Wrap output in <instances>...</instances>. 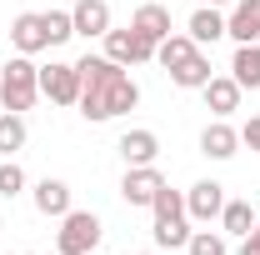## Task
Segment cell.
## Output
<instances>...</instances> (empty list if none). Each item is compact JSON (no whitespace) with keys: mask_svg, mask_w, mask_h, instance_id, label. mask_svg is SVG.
I'll use <instances>...</instances> for the list:
<instances>
[{"mask_svg":"<svg viewBox=\"0 0 260 255\" xmlns=\"http://www.w3.org/2000/svg\"><path fill=\"white\" fill-rule=\"evenodd\" d=\"M80 70V115L85 120H115V115H125L140 105V85L125 75V65H115L110 55H85V60H75Z\"/></svg>","mask_w":260,"mask_h":255,"instance_id":"cell-1","label":"cell"},{"mask_svg":"<svg viewBox=\"0 0 260 255\" xmlns=\"http://www.w3.org/2000/svg\"><path fill=\"white\" fill-rule=\"evenodd\" d=\"M35 100H40V65L30 55H15L10 65H0V105L20 115Z\"/></svg>","mask_w":260,"mask_h":255,"instance_id":"cell-2","label":"cell"},{"mask_svg":"<svg viewBox=\"0 0 260 255\" xmlns=\"http://www.w3.org/2000/svg\"><path fill=\"white\" fill-rule=\"evenodd\" d=\"M100 215L95 210H65L60 215V235H55V250L60 255H90L100 245Z\"/></svg>","mask_w":260,"mask_h":255,"instance_id":"cell-3","label":"cell"},{"mask_svg":"<svg viewBox=\"0 0 260 255\" xmlns=\"http://www.w3.org/2000/svg\"><path fill=\"white\" fill-rule=\"evenodd\" d=\"M100 40H105V55H110L115 65H145V60H155V40H145L135 25H130V30H115V25H110Z\"/></svg>","mask_w":260,"mask_h":255,"instance_id":"cell-4","label":"cell"},{"mask_svg":"<svg viewBox=\"0 0 260 255\" xmlns=\"http://www.w3.org/2000/svg\"><path fill=\"white\" fill-rule=\"evenodd\" d=\"M40 95H50L55 105H75L80 100V70L70 60H50L40 70Z\"/></svg>","mask_w":260,"mask_h":255,"instance_id":"cell-5","label":"cell"},{"mask_svg":"<svg viewBox=\"0 0 260 255\" xmlns=\"http://www.w3.org/2000/svg\"><path fill=\"white\" fill-rule=\"evenodd\" d=\"M220 210H225V185L220 180H195L190 190H185V215L190 220H220Z\"/></svg>","mask_w":260,"mask_h":255,"instance_id":"cell-6","label":"cell"},{"mask_svg":"<svg viewBox=\"0 0 260 255\" xmlns=\"http://www.w3.org/2000/svg\"><path fill=\"white\" fill-rule=\"evenodd\" d=\"M160 185H165V175L155 165H130L125 180H120V200H125L130 210H135V205H150V200L160 195Z\"/></svg>","mask_w":260,"mask_h":255,"instance_id":"cell-7","label":"cell"},{"mask_svg":"<svg viewBox=\"0 0 260 255\" xmlns=\"http://www.w3.org/2000/svg\"><path fill=\"white\" fill-rule=\"evenodd\" d=\"M10 45H15V55H40V50H50V40H45V20L25 10V15H15L10 20Z\"/></svg>","mask_w":260,"mask_h":255,"instance_id":"cell-8","label":"cell"},{"mask_svg":"<svg viewBox=\"0 0 260 255\" xmlns=\"http://www.w3.org/2000/svg\"><path fill=\"white\" fill-rule=\"evenodd\" d=\"M225 35L235 45H255L260 40V0H235V10L225 15Z\"/></svg>","mask_w":260,"mask_h":255,"instance_id":"cell-9","label":"cell"},{"mask_svg":"<svg viewBox=\"0 0 260 255\" xmlns=\"http://www.w3.org/2000/svg\"><path fill=\"white\" fill-rule=\"evenodd\" d=\"M115 150H120L125 165H155V155H160V135H155V130H125V135L115 140Z\"/></svg>","mask_w":260,"mask_h":255,"instance_id":"cell-10","label":"cell"},{"mask_svg":"<svg viewBox=\"0 0 260 255\" xmlns=\"http://www.w3.org/2000/svg\"><path fill=\"white\" fill-rule=\"evenodd\" d=\"M70 20H75V35L100 40V35L110 30V5H105V0H75V5H70Z\"/></svg>","mask_w":260,"mask_h":255,"instance_id":"cell-11","label":"cell"},{"mask_svg":"<svg viewBox=\"0 0 260 255\" xmlns=\"http://www.w3.org/2000/svg\"><path fill=\"white\" fill-rule=\"evenodd\" d=\"M240 150V130L225 125V120H210V125L200 130V155H210V160H230Z\"/></svg>","mask_w":260,"mask_h":255,"instance_id":"cell-12","label":"cell"},{"mask_svg":"<svg viewBox=\"0 0 260 255\" xmlns=\"http://www.w3.org/2000/svg\"><path fill=\"white\" fill-rule=\"evenodd\" d=\"M200 90H205V105H210V110H215L220 120H225L230 110H240V95H245V90L235 85V75H210V80H205Z\"/></svg>","mask_w":260,"mask_h":255,"instance_id":"cell-13","label":"cell"},{"mask_svg":"<svg viewBox=\"0 0 260 255\" xmlns=\"http://www.w3.org/2000/svg\"><path fill=\"white\" fill-rule=\"evenodd\" d=\"M185 35H190L195 45L205 50V45H215V40L225 35V15H220L215 5H195V15H190V30H185Z\"/></svg>","mask_w":260,"mask_h":255,"instance_id":"cell-14","label":"cell"},{"mask_svg":"<svg viewBox=\"0 0 260 255\" xmlns=\"http://www.w3.org/2000/svg\"><path fill=\"white\" fill-rule=\"evenodd\" d=\"M230 75H235L240 90H260V40H255V45H235Z\"/></svg>","mask_w":260,"mask_h":255,"instance_id":"cell-15","label":"cell"},{"mask_svg":"<svg viewBox=\"0 0 260 255\" xmlns=\"http://www.w3.org/2000/svg\"><path fill=\"white\" fill-rule=\"evenodd\" d=\"M130 25H135V30L145 35V40H155V45H160L165 35H170V10H165V5H155V0H150V5H140V10L130 15Z\"/></svg>","mask_w":260,"mask_h":255,"instance_id":"cell-16","label":"cell"},{"mask_svg":"<svg viewBox=\"0 0 260 255\" xmlns=\"http://www.w3.org/2000/svg\"><path fill=\"white\" fill-rule=\"evenodd\" d=\"M35 210H40V215H55V220H60L65 210H70V185L45 175V180L35 185Z\"/></svg>","mask_w":260,"mask_h":255,"instance_id":"cell-17","label":"cell"},{"mask_svg":"<svg viewBox=\"0 0 260 255\" xmlns=\"http://www.w3.org/2000/svg\"><path fill=\"white\" fill-rule=\"evenodd\" d=\"M170 80H175L180 90H200V85L210 80V55H205V50H195L185 65H175V70H170Z\"/></svg>","mask_w":260,"mask_h":255,"instance_id":"cell-18","label":"cell"},{"mask_svg":"<svg viewBox=\"0 0 260 255\" xmlns=\"http://www.w3.org/2000/svg\"><path fill=\"white\" fill-rule=\"evenodd\" d=\"M195 50H200V45H195L190 35H175V30H170L160 45H155V60H160L165 70H175V65H185V60H190Z\"/></svg>","mask_w":260,"mask_h":255,"instance_id":"cell-19","label":"cell"},{"mask_svg":"<svg viewBox=\"0 0 260 255\" xmlns=\"http://www.w3.org/2000/svg\"><path fill=\"white\" fill-rule=\"evenodd\" d=\"M255 220L260 215L245 205V200H225V210H220V230H225V235H240V240L255 230Z\"/></svg>","mask_w":260,"mask_h":255,"instance_id":"cell-20","label":"cell"},{"mask_svg":"<svg viewBox=\"0 0 260 255\" xmlns=\"http://www.w3.org/2000/svg\"><path fill=\"white\" fill-rule=\"evenodd\" d=\"M25 140H30L25 120H20L15 110H5V115H0V155H15V150H25Z\"/></svg>","mask_w":260,"mask_h":255,"instance_id":"cell-21","label":"cell"},{"mask_svg":"<svg viewBox=\"0 0 260 255\" xmlns=\"http://www.w3.org/2000/svg\"><path fill=\"white\" fill-rule=\"evenodd\" d=\"M185 240H190V215H180V220H155V245H160V250H185Z\"/></svg>","mask_w":260,"mask_h":255,"instance_id":"cell-22","label":"cell"},{"mask_svg":"<svg viewBox=\"0 0 260 255\" xmlns=\"http://www.w3.org/2000/svg\"><path fill=\"white\" fill-rule=\"evenodd\" d=\"M185 250L190 255H230V245H225V230H190Z\"/></svg>","mask_w":260,"mask_h":255,"instance_id":"cell-23","label":"cell"},{"mask_svg":"<svg viewBox=\"0 0 260 255\" xmlns=\"http://www.w3.org/2000/svg\"><path fill=\"white\" fill-rule=\"evenodd\" d=\"M150 210H155V220H180V215H185V190L160 185V195L150 200Z\"/></svg>","mask_w":260,"mask_h":255,"instance_id":"cell-24","label":"cell"},{"mask_svg":"<svg viewBox=\"0 0 260 255\" xmlns=\"http://www.w3.org/2000/svg\"><path fill=\"white\" fill-rule=\"evenodd\" d=\"M40 20H45V40H50V45H65V40L75 35V20H70V10H45Z\"/></svg>","mask_w":260,"mask_h":255,"instance_id":"cell-25","label":"cell"},{"mask_svg":"<svg viewBox=\"0 0 260 255\" xmlns=\"http://www.w3.org/2000/svg\"><path fill=\"white\" fill-rule=\"evenodd\" d=\"M20 190H25V170L15 160H0V195L10 200V195H20Z\"/></svg>","mask_w":260,"mask_h":255,"instance_id":"cell-26","label":"cell"},{"mask_svg":"<svg viewBox=\"0 0 260 255\" xmlns=\"http://www.w3.org/2000/svg\"><path fill=\"white\" fill-rule=\"evenodd\" d=\"M240 145H250V150L260 155V115H250V120L240 125Z\"/></svg>","mask_w":260,"mask_h":255,"instance_id":"cell-27","label":"cell"},{"mask_svg":"<svg viewBox=\"0 0 260 255\" xmlns=\"http://www.w3.org/2000/svg\"><path fill=\"white\" fill-rule=\"evenodd\" d=\"M235 255H260V225L245 235V240H240V250H235Z\"/></svg>","mask_w":260,"mask_h":255,"instance_id":"cell-28","label":"cell"},{"mask_svg":"<svg viewBox=\"0 0 260 255\" xmlns=\"http://www.w3.org/2000/svg\"><path fill=\"white\" fill-rule=\"evenodd\" d=\"M195 5H210V0H195Z\"/></svg>","mask_w":260,"mask_h":255,"instance_id":"cell-29","label":"cell"},{"mask_svg":"<svg viewBox=\"0 0 260 255\" xmlns=\"http://www.w3.org/2000/svg\"><path fill=\"white\" fill-rule=\"evenodd\" d=\"M145 255H160V250H145Z\"/></svg>","mask_w":260,"mask_h":255,"instance_id":"cell-30","label":"cell"},{"mask_svg":"<svg viewBox=\"0 0 260 255\" xmlns=\"http://www.w3.org/2000/svg\"><path fill=\"white\" fill-rule=\"evenodd\" d=\"M210 5H220V0H210Z\"/></svg>","mask_w":260,"mask_h":255,"instance_id":"cell-31","label":"cell"},{"mask_svg":"<svg viewBox=\"0 0 260 255\" xmlns=\"http://www.w3.org/2000/svg\"><path fill=\"white\" fill-rule=\"evenodd\" d=\"M25 255H35V250H25Z\"/></svg>","mask_w":260,"mask_h":255,"instance_id":"cell-32","label":"cell"},{"mask_svg":"<svg viewBox=\"0 0 260 255\" xmlns=\"http://www.w3.org/2000/svg\"><path fill=\"white\" fill-rule=\"evenodd\" d=\"M90 255H95V250H90Z\"/></svg>","mask_w":260,"mask_h":255,"instance_id":"cell-33","label":"cell"}]
</instances>
